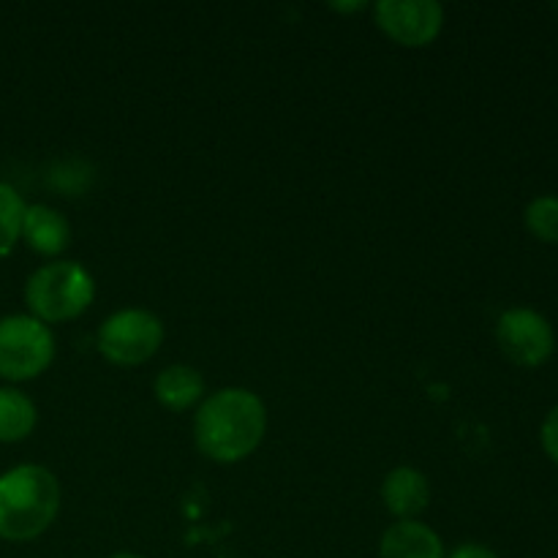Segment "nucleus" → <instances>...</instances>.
Listing matches in <instances>:
<instances>
[{
    "instance_id": "nucleus-1",
    "label": "nucleus",
    "mask_w": 558,
    "mask_h": 558,
    "mask_svg": "<svg viewBox=\"0 0 558 558\" xmlns=\"http://www.w3.org/2000/svg\"><path fill=\"white\" fill-rule=\"evenodd\" d=\"M267 430L265 403L243 387L213 392L194 417V439L205 458L216 463H238L262 445Z\"/></svg>"
},
{
    "instance_id": "nucleus-2",
    "label": "nucleus",
    "mask_w": 558,
    "mask_h": 558,
    "mask_svg": "<svg viewBox=\"0 0 558 558\" xmlns=\"http://www.w3.org/2000/svg\"><path fill=\"white\" fill-rule=\"evenodd\" d=\"M60 512V483L49 469L22 463L0 474V539L31 543Z\"/></svg>"
},
{
    "instance_id": "nucleus-3",
    "label": "nucleus",
    "mask_w": 558,
    "mask_h": 558,
    "mask_svg": "<svg viewBox=\"0 0 558 558\" xmlns=\"http://www.w3.org/2000/svg\"><path fill=\"white\" fill-rule=\"evenodd\" d=\"M96 298L90 272L76 262H49L25 283V303L33 319L44 325L71 322L85 314Z\"/></svg>"
},
{
    "instance_id": "nucleus-4",
    "label": "nucleus",
    "mask_w": 558,
    "mask_h": 558,
    "mask_svg": "<svg viewBox=\"0 0 558 558\" xmlns=\"http://www.w3.org/2000/svg\"><path fill=\"white\" fill-rule=\"evenodd\" d=\"M54 360V336L33 316L0 319V376L9 381H27L41 376Z\"/></svg>"
},
{
    "instance_id": "nucleus-5",
    "label": "nucleus",
    "mask_w": 558,
    "mask_h": 558,
    "mask_svg": "<svg viewBox=\"0 0 558 558\" xmlns=\"http://www.w3.org/2000/svg\"><path fill=\"white\" fill-rule=\"evenodd\" d=\"M163 325L142 308H125L109 316L98 330V352L114 365H142L161 349Z\"/></svg>"
},
{
    "instance_id": "nucleus-6",
    "label": "nucleus",
    "mask_w": 558,
    "mask_h": 558,
    "mask_svg": "<svg viewBox=\"0 0 558 558\" xmlns=\"http://www.w3.org/2000/svg\"><path fill=\"white\" fill-rule=\"evenodd\" d=\"M496 341L507 360L521 368H539L554 354L556 332L539 311L510 308L499 316Z\"/></svg>"
},
{
    "instance_id": "nucleus-7",
    "label": "nucleus",
    "mask_w": 558,
    "mask_h": 558,
    "mask_svg": "<svg viewBox=\"0 0 558 558\" xmlns=\"http://www.w3.org/2000/svg\"><path fill=\"white\" fill-rule=\"evenodd\" d=\"M376 25L401 47H428L445 25V9L436 0H379Z\"/></svg>"
},
{
    "instance_id": "nucleus-8",
    "label": "nucleus",
    "mask_w": 558,
    "mask_h": 558,
    "mask_svg": "<svg viewBox=\"0 0 558 558\" xmlns=\"http://www.w3.org/2000/svg\"><path fill=\"white\" fill-rule=\"evenodd\" d=\"M381 501L398 521H414L430 501L428 477L412 466L392 469L381 483Z\"/></svg>"
},
{
    "instance_id": "nucleus-9",
    "label": "nucleus",
    "mask_w": 558,
    "mask_h": 558,
    "mask_svg": "<svg viewBox=\"0 0 558 558\" xmlns=\"http://www.w3.org/2000/svg\"><path fill=\"white\" fill-rule=\"evenodd\" d=\"M25 243L41 256H58L69 248L71 227L63 213L49 205H27L22 216V234Z\"/></svg>"
},
{
    "instance_id": "nucleus-10",
    "label": "nucleus",
    "mask_w": 558,
    "mask_h": 558,
    "mask_svg": "<svg viewBox=\"0 0 558 558\" xmlns=\"http://www.w3.org/2000/svg\"><path fill=\"white\" fill-rule=\"evenodd\" d=\"M379 558H447L445 543L420 521H398L381 534Z\"/></svg>"
},
{
    "instance_id": "nucleus-11",
    "label": "nucleus",
    "mask_w": 558,
    "mask_h": 558,
    "mask_svg": "<svg viewBox=\"0 0 558 558\" xmlns=\"http://www.w3.org/2000/svg\"><path fill=\"white\" fill-rule=\"evenodd\" d=\"M153 390H156L158 403L163 409H169V412H185V409H191L205 396V379L191 365H169V368H163L156 376Z\"/></svg>"
},
{
    "instance_id": "nucleus-12",
    "label": "nucleus",
    "mask_w": 558,
    "mask_h": 558,
    "mask_svg": "<svg viewBox=\"0 0 558 558\" xmlns=\"http://www.w3.org/2000/svg\"><path fill=\"white\" fill-rule=\"evenodd\" d=\"M36 407L31 398L11 387H0V441L14 445V441L27 439L36 428Z\"/></svg>"
},
{
    "instance_id": "nucleus-13",
    "label": "nucleus",
    "mask_w": 558,
    "mask_h": 558,
    "mask_svg": "<svg viewBox=\"0 0 558 558\" xmlns=\"http://www.w3.org/2000/svg\"><path fill=\"white\" fill-rule=\"evenodd\" d=\"M25 207L22 196L9 183H0V259L9 256L20 240Z\"/></svg>"
},
{
    "instance_id": "nucleus-14",
    "label": "nucleus",
    "mask_w": 558,
    "mask_h": 558,
    "mask_svg": "<svg viewBox=\"0 0 558 558\" xmlns=\"http://www.w3.org/2000/svg\"><path fill=\"white\" fill-rule=\"evenodd\" d=\"M526 229L543 243H558V196H537L526 207Z\"/></svg>"
},
{
    "instance_id": "nucleus-15",
    "label": "nucleus",
    "mask_w": 558,
    "mask_h": 558,
    "mask_svg": "<svg viewBox=\"0 0 558 558\" xmlns=\"http://www.w3.org/2000/svg\"><path fill=\"white\" fill-rule=\"evenodd\" d=\"M539 441H543V450L550 461L558 463V407H554L545 417L543 430H539Z\"/></svg>"
},
{
    "instance_id": "nucleus-16",
    "label": "nucleus",
    "mask_w": 558,
    "mask_h": 558,
    "mask_svg": "<svg viewBox=\"0 0 558 558\" xmlns=\"http://www.w3.org/2000/svg\"><path fill=\"white\" fill-rule=\"evenodd\" d=\"M447 558H499V556H496L490 548H485V545L466 543V545H461V548L452 550V554Z\"/></svg>"
},
{
    "instance_id": "nucleus-17",
    "label": "nucleus",
    "mask_w": 558,
    "mask_h": 558,
    "mask_svg": "<svg viewBox=\"0 0 558 558\" xmlns=\"http://www.w3.org/2000/svg\"><path fill=\"white\" fill-rule=\"evenodd\" d=\"M332 9H336V11H343V14H347V11H357V9H365V3H352V5H347V3H336V5H332Z\"/></svg>"
},
{
    "instance_id": "nucleus-18",
    "label": "nucleus",
    "mask_w": 558,
    "mask_h": 558,
    "mask_svg": "<svg viewBox=\"0 0 558 558\" xmlns=\"http://www.w3.org/2000/svg\"><path fill=\"white\" fill-rule=\"evenodd\" d=\"M112 558H142V556H134V554H118V556H112Z\"/></svg>"
}]
</instances>
